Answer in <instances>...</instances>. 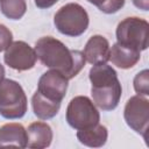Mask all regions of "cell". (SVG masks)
<instances>
[{"instance_id": "21", "label": "cell", "mask_w": 149, "mask_h": 149, "mask_svg": "<svg viewBox=\"0 0 149 149\" xmlns=\"http://www.w3.org/2000/svg\"><path fill=\"white\" fill-rule=\"evenodd\" d=\"M134 6L142 9V10H148L149 9V0H132Z\"/></svg>"}, {"instance_id": "11", "label": "cell", "mask_w": 149, "mask_h": 149, "mask_svg": "<svg viewBox=\"0 0 149 149\" xmlns=\"http://www.w3.org/2000/svg\"><path fill=\"white\" fill-rule=\"evenodd\" d=\"M54 134L51 127L43 121L31 122L27 128V147L43 149L51 144Z\"/></svg>"}, {"instance_id": "4", "label": "cell", "mask_w": 149, "mask_h": 149, "mask_svg": "<svg viewBox=\"0 0 149 149\" xmlns=\"http://www.w3.org/2000/svg\"><path fill=\"white\" fill-rule=\"evenodd\" d=\"M28 108L27 95L22 86L13 79L0 83V115L5 119H20Z\"/></svg>"}, {"instance_id": "19", "label": "cell", "mask_w": 149, "mask_h": 149, "mask_svg": "<svg viewBox=\"0 0 149 149\" xmlns=\"http://www.w3.org/2000/svg\"><path fill=\"white\" fill-rule=\"evenodd\" d=\"M13 42L12 31L2 23H0V52L5 51Z\"/></svg>"}, {"instance_id": "2", "label": "cell", "mask_w": 149, "mask_h": 149, "mask_svg": "<svg viewBox=\"0 0 149 149\" xmlns=\"http://www.w3.org/2000/svg\"><path fill=\"white\" fill-rule=\"evenodd\" d=\"M88 78L93 104L102 111L116 108L122 94L116 71L106 63L97 64L90 69Z\"/></svg>"}, {"instance_id": "22", "label": "cell", "mask_w": 149, "mask_h": 149, "mask_svg": "<svg viewBox=\"0 0 149 149\" xmlns=\"http://www.w3.org/2000/svg\"><path fill=\"white\" fill-rule=\"evenodd\" d=\"M5 74H6V72H5V68H3V65L0 63V83L5 79Z\"/></svg>"}, {"instance_id": "13", "label": "cell", "mask_w": 149, "mask_h": 149, "mask_svg": "<svg viewBox=\"0 0 149 149\" xmlns=\"http://www.w3.org/2000/svg\"><path fill=\"white\" fill-rule=\"evenodd\" d=\"M27 147V129L17 122L5 123L0 127V147Z\"/></svg>"}, {"instance_id": "7", "label": "cell", "mask_w": 149, "mask_h": 149, "mask_svg": "<svg viewBox=\"0 0 149 149\" xmlns=\"http://www.w3.org/2000/svg\"><path fill=\"white\" fill-rule=\"evenodd\" d=\"M123 118L128 127L147 139L149 126V100L144 95L130 97L123 109Z\"/></svg>"}, {"instance_id": "10", "label": "cell", "mask_w": 149, "mask_h": 149, "mask_svg": "<svg viewBox=\"0 0 149 149\" xmlns=\"http://www.w3.org/2000/svg\"><path fill=\"white\" fill-rule=\"evenodd\" d=\"M111 45L108 40L102 35H93L88 38L84 47L85 61L92 65L104 64L109 61Z\"/></svg>"}, {"instance_id": "3", "label": "cell", "mask_w": 149, "mask_h": 149, "mask_svg": "<svg viewBox=\"0 0 149 149\" xmlns=\"http://www.w3.org/2000/svg\"><path fill=\"white\" fill-rule=\"evenodd\" d=\"M90 23L88 14L83 6L69 2L62 6L54 16V24L57 30L66 36L77 37L83 35Z\"/></svg>"}, {"instance_id": "16", "label": "cell", "mask_w": 149, "mask_h": 149, "mask_svg": "<svg viewBox=\"0 0 149 149\" xmlns=\"http://www.w3.org/2000/svg\"><path fill=\"white\" fill-rule=\"evenodd\" d=\"M1 13L10 20H20L27 12L26 0H1Z\"/></svg>"}, {"instance_id": "14", "label": "cell", "mask_w": 149, "mask_h": 149, "mask_svg": "<svg viewBox=\"0 0 149 149\" xmlns=\"http://www.w3.org/2000/svg\"><path fill=\"white\" fill-rule=\"evenodd\" d=\"M77 139L81 144L86 147L100 148L107 142L108 130L104 125L97 123L90 128L77 130Z\"/></svg>"}, {"instance_id": "23", "label": "cell", "mask_w": 149, "mask_h": 149, "mask_svg": "<svg viewBox=\"0 0 149 149\" xmlns=\"http://www.w3.org/2000/svg\"><path fill=\"white\" fill-rule=\"evenodd\" d=\"M0 1H1V0H0Z\"/></svg>"}, {"instance_id": "20", "label": "cell", "mask_w": 149, "mask_h": 149, "mask_svg": "<svg viewBox=\"0 0 149 149\" xmlns=\"http://www.w3.org/2000/svg\"><path fill=\"white\" fill-rule=\"evenodd\" d=\"M35 5L41 8V9H45V8H50L52 7L56 2H58V0H34Z\"/></svg>"}, {"instance_id": "5", "label": "cell", "mask_w": 149, "mask_h": 149, "mask_svg": "<svg viewBox=\"0 0 149 149\" xmlns=\"http://www.w3.org/2000/svg\"><path fill=\"white\" fill-rule=\"evenodd\" d=\"M148 29L147 20L137 16L126 17L116 27V41L122 45L143 51L148 48Z\"/></svg>"}, {"instance_id": "8", "label": "cell", "mask_w": 149, "mask_h": 149, "mask_svg": "<svg viewBox=\"0 0 149 149\" xmlns=\"http://www.w3.org/2000/svg\"><path fill=\"white\" fill-rule=\"evenodd\" d=\"M3 61L16 71H28L35 66L37 56L35 49L24 41H14L5 50Z\"/></svg>"}, {"instance_id": "6", "label": "cell", "mask_w": 149, "mask_h": 149, "mask_svg": "<svg viewBox=\"0 0 149 149\" xmlns=\"http://www.w3.org/2000/svg\"><path fill=\"white\" fill-rule=\"evenodd\" d=\"M65 118L73 129H86L100 121V114L93 101L86 95L72 98L66 107Z\"/></svg>"}, {"instance_id": "9", "label": "cell", "mask_w": 149, "mask_h": 149, "mask_svg": "<svg viewBox=\"0 0 149 149\" xmlns=\"http://www.w3.org/2000/svg\"><path fill=\"white\" fill-rule=\"evenodd\" d=\"M68 85L69 79L63 73L50 69L40 77L37 83V91L50 100L62 102L66 94Z\"/></svg>"}, {"instance_id": "12", "label": "cell", "mask_w": 149, "mask_h": 149, "mask_svg": "<svg viewBox=\"0 0 149 149\" xmlns=\"http://www.w3.org/2000/svg\"><path fill=\"white\" fill-rule=\"evenodd\" d=\"M141 58V51L122 45L120 43H114L111 48L109 52V61L116 68L127 70L137 64Z\"/></svg>"}, {"instance_id": "17", "label": "cell", "mask_w": 149, "mask_h": 149, "mask_svg": "<svg viewBox=\"0 0 149 149\" xmlns=\"http://www.w3.org/2000/svg\"><path fill=\"white\" fill-rule=\"evenodd\" d=\"M86 1L97 6L99 10H101L105 14H114L125 6L126 0H86Z\"/></svg>"}, {"instance_id": "1", "label": "cell", "mask_w": 149, "mask_h": 149, "mask_svg": "<svg viewBox=\"0 0 149 149\" xmlns=\"http://www.w3.org/2000/svg\"><path fill=\"white\" fill-rule=\"evenodd\" d=\"M34 49L43 65L59 71L68 79L76 77L86 63L83 51L69 49L63 42L52 36L38 38Z\"/></svg>"}, {"instance_id": "18", "label": "cell", "mask_w": 149, "mask_h": 149, "mask_svg": "<svg viewBox=\"0 0 149 149\" xmlns=\"http://www.w3.org/2000/svg\"><path fill=\"white\" fill-rule=\"evenodd\" d=\"M134 90L140 95H149V71L147 69L139 72L133 81Z\"/></svg>"}, {"instance_id": "15", "label": "cell", "mask_w": 149, "mask_h": 149, "mask_svg": "<svg viewBox=\"0 0 149 149\" xmlns=\"http://www.w3.org/2000/svg\"><path fill=\"white\" fill-rule=\"evenodd\" d=\"M31 106L34 114L41 120H48L57 115L61 108L59 101H54L44 95H42L38 91H36L31 97Z\"/></svg>"}]
</instances>
